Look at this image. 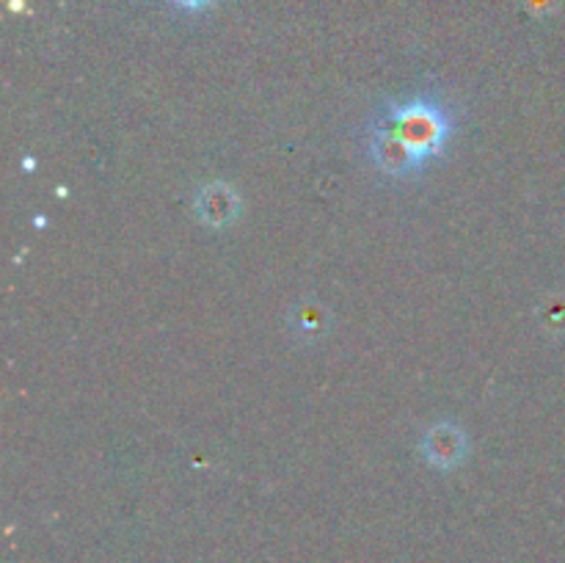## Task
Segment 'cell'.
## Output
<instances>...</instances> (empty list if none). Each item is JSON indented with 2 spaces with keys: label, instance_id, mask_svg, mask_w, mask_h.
Masks as SVG:
<instances>
[{
  "label": "cell",
  "instance_id": "cell-4",
  "mask_svg": "<svg viewBox=\"0 0 565 563\" xmlns=\"http://www.w3.org/2000/svg\"><path fill=\"white\" fill-rule=\"evenodd\" d=\"M196 213L210 226L232 224L237 215L235 191L230 185H224V182H213V185L202 188V193L196 199Z\"/></svg>",
  "mask_w": 565,
  "mask_h": 563
},
{
  "label": "cell",
  "instance_id": "cell-2",
  "mask_svg": "<svg viewBox=\"0 0 565 563\" xmlns=\"http://www.w3.org/2000/svg\"><path fill=\"white\" fill-rule=\"evenodd\" d=\"M370 155H373L375 166H379L381 171L395 177H406L423 166L386 121H379V125L373 127V136H370Z\"/></svg>",
  "mask_w": 565,
  "mask_h": 563
},
{
  "label": "cell",
  "instance_id": "cell-3",
  "mask_svg": "<svg viewBox=\"0 0 565 563\" xmlns=\"http://www.w3.org/2000/svg\"><path fill=\"white\" fill-rule=\"evenodd\" d=\"M423 456L436 469L458 467L467 458V434L452 423H436L425 431Z\"/></svg>",
  "mask_w": 565,
  "mask_h": 563
},
{
  "label": "cell",
  "instance_id": "cell-5",
  "mask_svg": "<svg viewBox=\"0 0 565 563\" xmlns=\"http://www.w3.org/2000/svg\"><path fill=\"white\" fill-rule=\"evenodd\" d=\"M177 6H182V9H191V11H199L204 9V6H210L213 0H174Z\"/></svg>",
  "mask_w": 565,
  "mask_h": 563
},
{
  "label": "cell",
  "instance_id": "cell-1",
  "mask_svg": "<svg viewBox=\"0 0 565 563\" xmlns=\"http://www.w3.org/2000/svg\"><path fill=\"white\" fill-rule=\"evenodd\" d=\"M384 121L412 149L419 163L439 155L452 132L450 114L441 105L428 103V99H412V103L392 105L386 110Z\"/></svg>",
  "mask_w": 565,
  "mask_h": 563
}]
</instances>
